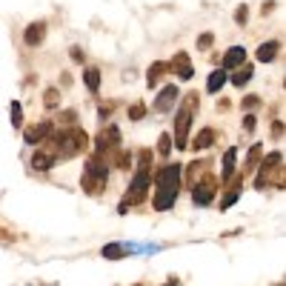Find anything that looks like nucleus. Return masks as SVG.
Listing matches in <instances>:
<instances>
[{"label":"nucleus","instance_id":"1","mask_svg":"<svg viewBox=\"0 0 286 286\" xmlns=\"http://www.w3.org/2000/svg\"><path fill=\"white\" fill-rule=\"evenodd\" d=\"M157 195H155V209L163 212V209H172L175 206V198H178V186H180V166L172 163V166H163L157 172Z\"/></svg>","mask_w":286,"mask_h":286},{"label":"nucleus","instance_id":"2","mask_svg":"<svg viewBox=\"0 0 286 286\" xmlns=\"http://www.w3.org/2000/svg\"><path fill=\"white\" fill-rule=\"evenodd\" d=\"M152 155H155L152 149H143L140 152V166H137L135 178H132V183H129V189H126V198H123L121 212H126L129 206H135V203H140V200L146 198V189H149V180H152V175H149Z\"/></svg>","mask_w":286,"mask_h":286},{"label":"nucleus","instance_id":"3","mask_svg":"<svg viewBox=\"0 0 286 286\" xmlns=\"http://www.w3.org/2000/svg\"><path fill=\"white\" fill-rule=\"evenodd\" d=\"M195 106H198V94H189V98L183 100V106H180L178 112V126H175V135H178V149H186L189 143H186V132H189V126H192V117H195Z\"/></svg>","mask_w":286,"mask_h":286},{"label":"nucleus","instance_id":"4","mask_svg":"<svg viewBox=\"0 0 286 286\" xmlns=\"http://www.w3.org/2000/svg\"><path fill=\"white\" fill-rule=\"evenodd\" d=\"M103 186H106V166L98 163V160H89L86 175H83V189L89 195H98L103 192Z\"/></svg>","mask_w":286,"mask_h":286},{"label":"nucleus","instance_id":"5","mask_svg":"<svg viewBox=\"0 0 286 286\" xmlns=\"http://www.w3.org/2000/svg\"><path fill=\"white\" fill-rule=\"evenodd\" d=\"M57 140H60V155H75V152H80L86 146V135H83V132H78V129L63 132Z\"/></svg>","mask_w":286,"mask_h":286},{"label":"nucleus","instance_id":"6","mask_svg":"<svg viewBox=\"0 0 286 286\" xmlns=\"http://www.w3.org/2000/svg\"><path fill=\"white\" fill-rule=\"evenodd\" d=\"M192 198H195L198 206H209V203H212V198H214V180H212V175H206V180H200V183L192 186Z\"/></svg>","mask_w":286,"mask_h":286},{"label":"nucleus","instance_id":"7","mask_svg":"<svg viewBox=\"0 0 286 286\" xmlns=\"http://www.w3.org/2000/svg\"><path fill=\"white\" fill-rule=\"evenodd\" d=\"M117 140H121V129H114V126H109L103 135L98 137V152H109L112 146H117Z\"/></svg>","mask_w":286,"mask_h":286},{"label":"nucleus","instance_id":"8","mask_svg":"<svg viewBox=\"0 0 286 286\" xmlns=\"http://www.w3.org/2000/svg\"><path fill=\"white\" fill-rule=\"evenodd\" d=\"M23 37H26L29 46H40L43 37H46V23H32V26L23 32Z\"/></svg>","mask_w":286,"mask_h":286},{"label":"nucleus","instance_id":"9","mask_svg":"<svg viewBox=\"0 0 286 286\" xmlns=\"http://www.w3.org/2000/svg\"><path fill=\"white\" fill-rule=\"evenodd\" d=\"M243 60H246V52H243V46H232V49L223 55V66H226V69H237Z\"/></svg>","mask_w":286,"mask_h":286},{"label":"nucleus","instance_id":"10","mask_svg":"<svg viewBox=\"0 0 286 286\" xmlns=\"http://www.w3.org/2000/svg\"><path fill=\"white\" fill-rule=\"evenodd\" d=\"M278 49H280L278 40H266L264 46L257 49V60H260V63H272V60H275V55H278Z\"/></svg>","mask_w":286,"mask_h":286},{"label":"nucleus","instance_id":"11","mask_svg":"<svg viewBox=\"0 0 286 286\" xmlns=\"http://www.w3.org/2000/svg\"><path fill=\"white\" fill-rule=\"evenodd\" d=\"M178 98V86H166L163 92L157 94V100H155V109H160V112H166V109L172 106V100Z\"/></svg>","mask_w":286,"mask_h":286},{"label":"nucleus","instance_id":"12","mask_svg":"<svg viewBox=\"0 0 286 286\" xmlns=\"http://www.w3.org/2000/svg\"><path fill=\"white\" fill-rule=\"evenodd\" d=\"M100 255L106 257V260H121V257L129 255V249L123 246V243H106V246L100 249Z\"/></svg>","mask_w":286,"mask_h":286},{"label":"nucleus","instance_id":"13","mask_svg":"<svg viewBox=\"0 0 286 286\" xmlns=\"http://www.w3.org/2000/svg\"><path fill=\"white\" fill-rule=\"evenodd\" d=\"M223 83H226V72H223V69H214L212 75H209V80H206V89H209V92H221Z\"/></svg>","mask_w":286,"mask_h":286},{"label":"nucleus","instance_id":"14","mask_svg":"<svg viewBox=\"0 0 286 286\" xmlns=\"http://www.w3.org/2000/svg\"><path fill=\"white\" fill-rule=\"evenodd\" d=\"M52 163H55V157H52L49 152H37V155L32 157V169H37V172L52 169Z\"/></svg>","mask_w":286,"mask_h":286},{"label":"nucleus","instance_id":"15","mask_svg":"<svg viewBox=\"0 0 286 286\" xmlns=\"http://www.w3.org/2000/svg\"><path fill=\"white\" fill-rule=\"evenodd\" d=\"M249 78H252V66H249V63H241V66H237V72L232 75V83H235V86H243Z\"/></svg>","mask_w":286,"mask_h":286},{"label":"nucleus","instance_id":"16","mask_svg":"<svg viewBox=\"0 0 286 286\" xmlns=\"http://www.w3.org/2000/svg\"><path fill=\"white\" fill-rule=\"evenodd\" d=\"M214 143V135H212V129H203L198 137H195V143H192V149H206V146H212Z\"/></svg>","mask_w":286,"mask_h":286},{"label":"nucleus","instance_id":"17","mask_svg":"<svg viewBox=\"0 0 286 286\" xmlns=\"http://www.w3.org/2000/svg\"><path fill=\"white\" fill-rule=\"evenodd\" d=\"M235 163H237V152L235 149H229L226 155H223V178H232V169H235Z\"/></svg>","mask_w":286,"mask_h":286},{"label":"nucleus","instance_id":"18","mask_svg":"<svg viewBox=\"0 0 286 286\" xmlns=\"http://www.w3.org/2000/svg\"><path fill=\"white\" fill-rule=\"evenodd\" d=\"M46 132H49V123H40V126H32L26 132V140L29 143H37V140H43L46 137Z\"/></svg>","mask_w":286,"mask_h":286},{"label":"nucleus","instance_id":"19","mask_svg":"<svg viewBox=\"0 0 286 286\" xmlns=\"http://www.w3.org/2000/svg\"><path fill=\"white\" fill-rule=\"evenodd\" d=\"M172 66L178 69V75H180V78H183V80H189V78H192V66H186V55H178V57H175V63H172Z\"/></svg>","mask_w":286,"mask_h":286},{"label":"nucleus","instance_id":"20","mask_svg":"<svg viewBox=\"0 0 286 286\" xmlns=\"http://www.w3.org/2000/svg\"><path fill=\"white\" fill-rule=\"evenodd\" d=\"M86 86H89L92 92H98V86H100V72L98 69H89V72H86Z\"/></svg>","mask_w":286,"mask_h":286},{"label":"nucleus","instance_id":"21","mask_svg":"<svg viewBox=\"0 0 286 286\" xmlns=\"http://www.w3.org/2000/svg\"><path fill=\"white\" fill-rule=\"evenodd\" d=\"M237 195H241V192H237V186H235V189L229 186V192H226V198H223L221 209H229V206H232V203H235V200H237Z\"/></svg>","mask_w":286,"mask_h":286},{"label":"nucleus","instance_id":"22","mask_svg":"<svg viewBox=\"0 0 286 286\" xmlns=\"http://www.w3.org/2000/svg\"><path fill=\"white\" fill-rule=\"evenodd\" d=\"M169 149H172L169 135H160V140H157V152H160V155H169Z\"/></svg>","mask_w":286,"mask_h":286},{"label":"nucleus","instance_id":"23","mask_svg":"<svg viewBox=\"0 0 286 286\" xmlns=\"http://www.w3.org/2000/svg\"><path fill=\"white\" fill-rule=\"evenodd\" d=\"M166 69V63H157V66H152V72H149V86H155L157 83V78H160V72Z\"/></svg>","mask_w":286,"mask_h":286},{"label":"nucleus","instance_id":"24","mask_svg":"<svg viewBox=\"0 0 286 286\" xmlns=\"http://www.w3.org/2000/svg\"><path fill=\"white\" fill-rule=\"evenodd\" d=\"M20 121H23V114H20V103H12V123H14V126H20Z\"/></svg>","mask_w":286,"mask_h":286},{"label":"nucleus","instance_id":"25","mask_svg":"<svg viewBox=\"0 0 286 286\" xmlns=\"http://www.w3.org/2000/svg\"><path fill=\"white\" fill-rule=\"evenodd\" d=\"M257 160H260V143H257V146H252V152H249V169L257 163Z\"/></svg>","mask_w":286,"mask_h":286},{"label":"nucleus","instance_id":"26","mask_svg":"<svg viewBox=\"0 0 286 286\" xmlns=\"http://www.w3.org/2000/svg\"><path fill=\"white\" fill-rule=\"evenodd\" d=\"M212 43H214V37H212V35H200L198 46H200V49H209V46H212Z\"/></svg>","mask_w":286,"mask_h":286},{"label":"nucleus","instance_id":"27","mask_svg":"<svg viewBox=\"0 0 286 286\" xmlns=\"http://www.w3.org/2000/svg\"><path fill=\"white\" fill-rule=\"evenodd\" d=\"M140 114H143V106H132V112H129V117H132V121H137Z\"/></svg>","mask_w":286,"mask_h":286},{"label":"nucleus","instance_id":"28","mask_svg":"<svg viewBox=\"0 0 286 286\" xmlns=\"http://www.w3.org/2000/svg\"><path fill=\"white\" fill-rule=\"evenodd\" d=\"M46 103H49V106H55V103H57V92H46Z\"/></svg>","mask_w":286,"mask_h":286},{"label":"nucleus","instance_id":"29","mask_svg":"<svg viewBox=\"0 0 286 286\" xmlns=\"http://www.w3.org/2000/svg\"><path fill=\"white\" fill-rule=\"evenodd\" d=\"M237 23H246V6L237 9Z\"/></svg>","mask_w":286,"mask_h":286},{"label":"nucleus","instance_id":"30","mask_svg":"<svg viewBox=\"0 0 286 286\" xmlns=\"http://www.w3.org/2000/svg\"><path fill=\"white\" fill-rule=\"evenodd\" d=\"M243 126H246V129H249V132H252V129H255V117H252V114H249V117L243 121Z\"/></svg>","mask_w":286,"mask_h":286},{"label":"nucleus","instance_id":"31","mask_svg":"<svg viewBox=\"0 0 286 286\" xmlns=\"http://www.w3.org/2000/svg\"><path fill=\"white\" fill-rule=\"evenodd\" d=\"M169 286H175V283H169Z\"/></svg>","mask_w":286,"mask_h":286}]
</instances>
